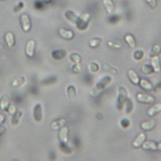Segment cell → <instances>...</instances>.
I'll list each match as a JSON object with an SVG mask.
<instances>
[{"label": "cell", "instance_id": "37", "mask_svg": "<svg viewBox=\"0 0 161 161\" xmlns=\"http://www.w3.org/2000/svg\"><path fill=\"white\" fill-rule=\"evenodd\" d=\"M108 45L111 47V48H114V49H121L122 45L119 43H116L113 42V41H108Z\"/></svg>", "mask_w": 161, "mask_h": 161}, {"label": "cell", "instance_id": "18", "mask_svg": "<svg viewBox=\"0 0 161 161\" xmlns=\"http://www.w3.org/2000/svg\"><path fill=\"white\" fill-rule=\"evenodd\" d=\"M143 149L148 150H157V144L153 141H145L142 145Z\"/></svg>", "mask_w": 161, "mask_h": 161}, {"label": "cell", "instance_id": "21", "mask_svg": "<svg viewBox=\"0 0 161 161\" xmlns=\"http://www.w3.org/2000/svg\"><path fill=\"white\" fill-rule=\"evenodd\" d=\"M65 123H66V120L64 118H62L57 121H53L51 124V126L53 130H58L59 128H62Z\"/></svg>", "mask_w": 161, "mask_h": 161}, {"label": "cell", "instance_id": "15", "mask_svg": "<svg viewBox=\"0 0 161 161\" xmlns=\"http://www.w3.org/2000/svg\"><path fill=\"white\" fill-rule=\"evenodd\" d=\"M67 55V52L64 50H57L53 51L52 53V57L56 60H60L63 59Z\"/></svg>", "mask_w": 161, "mask_h": 161}, {"label": "cell", "instance_id": "42", "mask_svg": "<svg viewBox=\"0 0 161 161\" xmlns=\"http://www.w3.org/2000/svg\"><path fill=\"white\" fill-rule=\"evenodd\" d=\"M5 120V117L3 115H0V125H1Z\"/></svg>", "mask_w": 161, "mask_h": 161}, {"label": "cell", "instance_id": "24", "mask_svg": "<svg viewBox=\"0 0 161 161\" xmlns=\"http://www.w3.org/2000/svg\"><path fill=\"white\" fill-rule=\"evenodd\" d=\"M141 71L145 75H152L155 71L152 65L145 64L141 67Z\"/></svg>", "mask_w": 161, "mask_h": 161}, {"label": "cell", "instance_id": "11", "mask_svg": "<svg viewBox=\"0 0 161 161\" xmlns=\"http://www.w3.org/2000/svg\"><path fill=\"white\" fill-rule=\"evenodd\" d=\"M59 34L63 38L66 39H71L74 36V34L72 31H68V30H66L64 28L59 29Z\"/></svg>", "mask_w": 161, "mask_h": 161}, {"label": "cell", "instance_id": "8", "mask_svg": "<svg viewBox=\"0 0 161 161\" xmlns=\"http://www.w3.org/2000/svg\"><path fill=\"white\" fill-rule=\"evenodd\" d=\"M35 46V43L34 41L31 40L28 41L26 46V49H25L26 54L28 57H32L34 56Z\"/></svg>", "mask_w": 161, "mask_h": 161}, {"label": "cell", "instance_id": "10", "mask_svg": "<svg viewBox=\"0 0 161 161\" xmlns=\"http://www.w3.org/2000/svg\"><path fill=\"white\" fill-rule=\"evenodd\" d=\"M152 66L154 70V71L156 73H159L161 70V67L160 63V59L158 56H154L152 58Z\"/></svg>", "mask_w": 161, "mask_h": 161}, {"label": "cell", "instance_id": "13", "mask_svg": "<svg viewBox=\"0 0 161 161\" xmlns=\"http://www.w3.org/2000/svg\"><path fill=\"white\" fill-rule=\"evenodd\" d=\"M6 43L9 47H14L15 45V38L14 35L12 32H7L5 35Z\"/></svg>", "mask_w": 161, "mask_h": 161}, {"label": "cell", "instance_id": "25", "mask_svg": "<svg viewBox=\"0 0 161 161\" xmlns=\"http://www.w3.org/2000/svg\"><path fill=\"white\" fill-rule=\"evenodd\" d=\"M123 107H124V112L126 114H130V113L132 111L134 108V104L132 101L130 99H128L126 101V103H124Z\"/></svg>", "mask_w": 161, "mask_h": 161}, {"label": "cell", "instance_id": "31", "mask_svg": "<svg viewBox=\"0 0 161 161\" xmlns=\"http://www.w3.org/2000/svg\"><path fill=\"white\" fill-rule=\"evenodd\" d=\"M70 59L71 61H72L75 64H80L81 62V56L77 54V53H71L70 56Z\"/></svg>", "mask_w": 161, "mask_h": 161}, {"label": "cell", "instance_id": "34", "mask_svg": "<svg viewBox=\"0 0 161 161\" xmlns=\"http://www.w3.org/2000/svg\"><path fill=\"white\" fill-rule=\"evenodd\" d=\"M144 56H145V52L142 50H137L135 52L134 54V59L137 61L142 60Z\"/></svg>", "mask_w": 161, "mask_h": 161}, {"label": "cell", "instance_id": "23", "mask_svg": "<svg viewBox=\"0 0 161 161\" xmlns=\"http://www.w3.org/2000/svg\"><path fill=\"white\" fill-rule=\"evenodd\" d=\"M125 41L128 43V45L130 46L131 49H135L136 47V42L134 38L132 36V35L127 34L124 38Z\"/></svg>", "mask_w": 161, "mask_h": 161}, {"label": "cell", "instance_id": "20", "mask_svg": "<svg viewBox=\"0 0 161 161\" xmlns=\"http://www.w3.org/2000/svg\"><path fill=\"white\" fill-rule=\"evenodd\" d=\"M65 16H66L67 18L71 23H73L74 24H76L77 21H78L79 17H77L72 11L71 10H68L65 13Z\"/></svg>", "mask_w": 161, "mask_h": 161}, {"label": "cell", "instance_id": "40", "mask_svg": "<svg viewBox=\"0 0 161 161\" xmlns=\"http://www.w3.org/2000/svg\"><path fill=\"white\" fill-rule=\"evenodd\" d=\"M5 131H6L5 127L0 125V136H2L3 134H4V133L5 132Z\"/></svg>", "mask_w": 161, "mask_h": 161}, {"label": "cell", "instance_id": "39", "mask_svg": "<svg viewBox=\"0 0 161 161\" xmlns=\"http://www.w3.org/2000/svg\"><path fill=\"white\" fill-rule=\"evenodd\" d=\"M72 71L73 72L77 74V73H79L80 71H81V67L79 64H74L73 67H72Z\"/></svg>", "mask_w": 161, "mask_h": 161}, {"label": "cell", "instance_id": "36", "mask_svg": "<svg viewBox=\"0 0 161 161\" xmlns=\"http://www.w3.org/2000/svg\"><path fill=\"white\" fill-rule=\"evenodd\" d=\"M7 110V112L10 115H14L16 112V108L13 104H9Z\"/></svg>", "mask_w": 161, "mask_h": 161}, {"label": "cell", "instance_id": "29", "mask_svg": "<svg viewBox=\"0 0 161 161\" xmlns=\"http://www.w3.org/2000/svg\"><path fill=\"white\" fill-rule=\"evenodd\" d=\"M26 82V79L25 77H21L18 79H15L13 82V86L14 87H17V86H22L23 85H25Z\"/></svg>", "mask_w": 161, "mask_h": 161}, {"label": "cell", "instance_id": "27", "mask_svg": "<svg viewBox=\"0 0 161 161\" xmlns=\"http://www.w3.org/2000/svg\"><path fill=\"white\" fill-rule=\"evenodd\" d=\"M103 70L106 72L112 75H117L118 74V70L116 68L112 67L108 64H104L103 65Z\"/></svg>", "mask_w": 161, "mask_h": 161}, {"label": "cell", "instance_id": "26", "mask_svg": "<svg viewBox=\"0 0 161 161\" xmlns=\"http://www.w3.org/2000/svg\"><path fill=\"white\" fill-rule=\"evenodd\" d=\"M103 3L105 6L107 12L109 14H112L114 10V6L111 0H103Z\"/></svg>", "mask_w": 161, "mask_h": 161}, {"label": "cell", "instance_id": "6", "mask_svg": "<svg viewBox=\"0 0 161 161\" xmlns=\"http://www.w3.org/2000/svg\"><path fill=\"white\" fill-rule=\"evenodd\" d=\"M21 23L23 30L25 32H28L31 28V20L27 14H23L21 17Z\"/></svg>", "mask_w": 161, "mask_h": 161}, {"label": "cell", "instance_id": "30", "mask_svg": "<svg viewBox=\"0 0 161 161\" xmlns=\"http://www.w3.org/2000/svg\"><path fill=\"white\" fill-rule=\"evenodd\" d=\"M161 52V48L159 45H154L153 49L151 51V52L150 53V56L151 57H154V56H157L159 53H160Z\"/></svg>", "mask_w": 161, "mask_h": 161}, {"label": "cell", "instance_id": "2", "mask_svg": "<svg viewBox=\"0 0 161 161\" xmlns=\"http://www.w3.org/2000/svg\"><path fill=\"white\" fill-rule=\"evenodd\" d=\"M118 106L120 108H123L124 103L128 99V94L126 89L124 86H120L118 88Z\"/></svg>", "mask_w": 161, "mask_h": 161}, {"label": "cell", "instance_id": "28", "mask_svg": "<svg viewBox=\"0 0 161 161\" xmlns=\"http://www.w3.org/2000/svg\"><path fill=\"white\" fill-rule=\"evenodd\" d=\"M67 93L70 99L73 100L76 96V90L74 86H69L67 88Z\"/></svg>", "mask_w": 161, "mask_h": 161}, {"label": "cell", "instance_id": "33", "mask_svg": "<svg viewBox=\"0 0 161 161\" xmlns=\"http://www.w3.org/2000/svg\"><path fill=\"white\" fill-rule=\"evenodd\" d=\"M101 42H102V39L94 38V39H92L90 41V42H89V45H90V46L92 48H96L101 45Z\"/></svg>", "mask_w": 161, "mask_h": 161}, {"label": "cell", "instance_id": "9", "mask_svg": "<svg viewBox=\"0 0 161 161\" xmlns=\"http://www.w3.org/2000/svg\"><path fill=\"white\" fill-rule=\"evenodd\" d=\"M23 112L20 110V111H17L16 112L15 114L13 115V117L12 119V121H11V124L13 126H17L20 122L21 119L23 117Z\"/></svg>", "mask_w": 161, "mask_h": 161}, {"label": "cell", "instance_id": "41", "mask_svg": "<svg viewBox=\"0 0 161 161\" xmlns=\"http://www.w3.org/2000/svg\"><path fill=\"white\" fill-rule=\"evenodd\" d=\"M5 49V46L3 43L0 42V51H3Z\"/></svg>", "mask_w": 161, "mask_h": 161}, {"label": "cell", "instance_id": "3", "mask_svg": "<svg viewBox=\"0 0 161 161\" xmlns=\"http://www.w3.org/2000/svg\"><path fill=\"white\" fill-rule=\"evenodd\" d=\"M89 20H90V15H89V14L85 13L82 14L79 17L78 21L76 23L77 28L81 30V31H85L88 26Z\"/></svg>", "mask_w": 161, "mask_h": 161}, {"label": "cell", "instance_id": "1", "mask_svg": "<svg viewBox=\"0 0 161 161\" xmlns=\"http://www.w3.org/2000/svg\"><path fill=\"white\" fill-rule=\"evenodd\" d=\"M111 81H112L111 77L106 76L103 77V78L97 83V85L95 86V88H93L90 92V95L92 96H97V95L100 94L104 90V88L110 84Z\"/></svg>", "mask_w": 161, "mask_h": 161}, {"label": "cell", "instance_id": "44", "mask_svg": "<svg viewBox=\"0 0 161 161\" xmlns=\"http://www.w3.org/2000/svg\"><path fill=\"white\" fill-rule=\"evenodd\" d=\"M44 1H45V2H50V0H44Z\"/></svg>", "mask_w": 161, "mask_h": 161}, {"label": "cell", "instance_id": "16", "mask_svg": "<svg viewBox=\"0 0 161 161\" xmlns=\"http://www.w3.org/2000/svg\"><path fill=\"white\" fill-rule=\"evenodd\" d=\"M68 130L67 127L63 126L59 132V139L61 142L67 143L68 142Z\"/></svg>", "mask_w": 161, "mask_h": 161}, {"label": "cell", "instance_id": "5", "mask_svg": "<svg viewBox=\"0 0 161 161\" xmlns=\"http://www.w3.org/2000/svg\"><path fill=\"white\" fill-rule=\"evenodd\" d=\"M137 99L142 103H153L155 102V98L151 95L143 93H139L137 95Z\"/></svg>", "mask_w": 161, "mask_h": 161}, {"label": "cell", "instance_id": "12", "mask_svg": "<svg viewBox=\"0 0 161 161\" xmlns=\"http://www.w3.org/2000/svg\"><path fill=\"white\" fill-rule=\"evenodd\" d=\"M156 121L152 119V120H150V121L143 122L141 124V126L143 130L149 131V130H152L155 126H156Z\"/></svg>", "mask_w": 161, "mask_h": 161}, {"label": "cell", "instance_id": "17", "mask_svg": "<svg viewBox=\"0 0 161 161\" xmlns=\"http://www.w3.org/2000/svg\"><path fill=\"white\" fill-rule=\"evenodd\" d=\"M128 77L130 79V81H132V83H134V85H139L140 79L137 74H136L135 71H134L133 70H130L128 71Z\"/></svg>", "mask_w": 161, "mask_h": 161}, {"label": "cell", "instance_id": "4", "mask_svg": "<svg viewBox=\"0 0 161 161\" xmlns=\"http://www.w3.org/2000/svg\"><path fill=\"white\" fill-rule=\"evenodd\" d=\"M33 115L34 120L36 122H41L43 118V108L40 104H38L34 106Z\"/></svg>", "mask_w": 161, "mask_h": 161}, {"label": "cell", "instance_id": "43", "mask_svg": "<svg viewBox=\"0 0 161 161\" xmlns=\"http://www.w3.org/2000/svg\"><path fill=\"white\" fill-rule=\"evenodd\" d=\"M157 150L161 151V142H159L158 144H157Z\"/></svg>", "mask_w": 161, "mask_h": 161}, {"label": "cell", "instance_id": "7", "mask_svg": "<svg viewBox=\"0 0 161 161\" xmlns=\"http://www.w3.org/2000/svg\"><path fill=\"white\" fill-rule=\"evenodd\" d=\"M146 136L144 133H140L133 142V146L134 148H139L146 141Z\"/></svg>", "mask_w": 161, "mask_h": 161}, {"label": "cell", "instance_id": "38", "mask_svg": "<svg viewBox=\"0 0 161 161\" xmlns=\"http://www.w3.org/2000/svg\"><path fill=\"white\" fill-rule=\"evenodd\" d=\"M146 2L150 5V7L152 9H156L157 7V2L156 0H146Z\"/></svg>", "mask_w": 161, "mask_h": 161}, {"label": "cell", "instance_id": "19", "mask_svg": "<svg viewBox=\"0 0 161 161\" xmlns=\"http://www.w3.org/2000/svg\"><path fill=\"white\" fill-rule=\"evenodd\" d=\"M139 85L142 88L147 91L152 90L153 89V85H152V83L145 79H140Z\"/></svg>", "mask_w": 161, "mask_h": 161}, {"label": "cell", "instance_id": "32", "mask_svg": "<svg viewBox=\"0 0 161 161\" xmlns=\"http://www.w3.org/2000/svg\"><path fill=\"white\" fill-rule=\"evenodd\" d=\"M88 70L90 71L91 73L94 74V73L97 72V71H99V67L98 64L95 63H92L88 64Z\"/></svg>", "mask_w": 161, "mask_h": 161}, {"label": "cell", "instance_id": "22", "mask_svg": "<svg viewBox=\"0 0 161 161\" xmlns=\"http://www.w3.org/2000/svg\"><path fill=\"white\" fill-rule=\"evenodd\" d=\"M9 105V97L7 95H4L0 100V108L2 110H7Z\"/></svg>", "mask_w": 161, "mask_h": 161}, {"label": "cell", "instance_id": "14", "mask_svg": "<svg viewBox=\"0 0 161 161\" xmlns=\"http://www.w3.org/2000/svg\"><path fill=\"white\" fill-rule=\"evenodd\" d=\"M160 112H161V103H157L148 109L147 114L149 116H153Z\"/></svg>", "mask_w": 161, "mask_h": 161}, {"label": "cell", "instance_id": "35", "mask_svg": "<svg viewBox=\"0 0 161 161\" xmlns=\"http://www.w3.org/2000/svg\"><path fill=\"white\" fill-rule=\"evenodd\" d=\"M130 122L128 119H123L121 121V126L123 128H127L130 126Z\"/></svg>", "mask_w": 161, "mask_h": 161}]
</instances>
